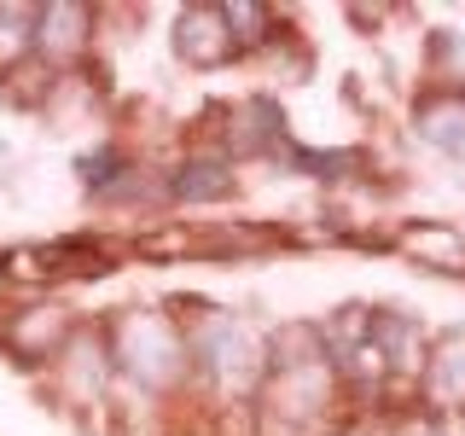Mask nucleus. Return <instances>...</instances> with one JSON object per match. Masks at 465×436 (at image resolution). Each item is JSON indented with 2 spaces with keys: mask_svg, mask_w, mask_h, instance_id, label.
<instances>
[{
  "mask_svg": "<svg viewBox=\"0 0 465 436\" xmlns=\"http://www.w3.org/2000/svg\"><path fill=\"white\" fill-rule=\"evenodd\" d=\"M425 436H436V431H425Z\"/></svg>",
  "mask_w": 465,
  "mask_h": 436,
  "instance_id": "obj_1",
  "label": "nucleus"
}]
</instances>
